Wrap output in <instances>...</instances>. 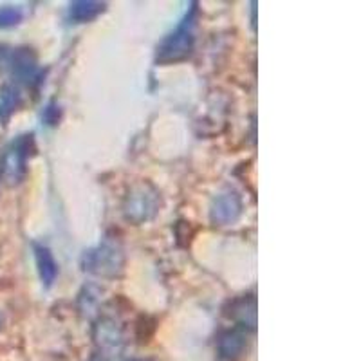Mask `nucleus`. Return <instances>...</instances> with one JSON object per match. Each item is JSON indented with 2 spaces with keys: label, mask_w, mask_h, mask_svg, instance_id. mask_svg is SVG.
Segmentation results:
<instances>
[{
  "label": "nucleus",
  "mask_w": 361,
  "mask_h": 361,
  "mask_svg": "<svg viewBox=\"0 0 361 361\" xmlns=\"http://www.w3.org/2000/svg\"><path fill=\"white\" fill-rule=\"evenodd\" d=\"M82 269L103 279H116L125 269V250L118 237H105L82 255Z\"/></svg>",
  "instance_id": "f257e3e1"
},
{
  "label": "nucleus",
  "mask_w": 361,
  "mask_h": 361,
  "mask_svg": "<svg viewBox=\"0 0 361 361\" xmlns=\"http://www.w3.org/2000/svg\"><path fill=\"white\" fill-rule=\"evenodd\" d=\"M123 217L134 226L152 221L161 209V193L152 183L140 180L128 188L123 199Z\"/></svg>",
  "instance_id": "f03ea898"
},
{
  "label": "nucleus",
  "mask_w": 361,
  "mask_h": 361,
  "mask_svg": "<svg viewBox=\"0 0 361 361\" xmlns=\"http://www.w3.org/2000/svg\"><path fill=\"white\" fill-rule=\"evenodd\" d=\"M195 15H197V8L193 4L185 20L180 22L176 31H172L157 47V62L176 63L180 62V60H186L192 54L193 44H195V37H193Z\"/></svg>",
  "instance_id": "7ed1b4c3"
},
{
  "label": "nucleus",
  "mask_w": 361,
  "mask_h": 361,
  "mask_svg": "<svg viewBox=\"0 0 361 361\" xmlns=\"http://www.w3.org/2000/svg\"><path fill=\"white\" fill-rule=\"evenodd\" d=\"M35 150L33 135H20L0 157V177L8 186H17L27 173V159Z\"/></svg>",
  "instance_id": "20e7f679"
},
{
  "label": "nucleus",
  "mask_w": 361,
  "mask_h": 361,
  "mask_svg": "<svg viewBox=\"0 0 361 361\" xmlns=\"http://www.w3.org/2000/svg\"><path fill=\"white\" fill-rule=\"evenodd\" d=\"M92 341L103 361L119 356L125 347L123 327L112 316H99L92 327Z\"/></svg>",
  "instance_id": "39448f33"
},
{
  "label": "nucleus",
  "mask_w": 361,
  "mask_h": 361,
  "mask_svg": "<svg viewBox=\"0 0 361 361\" xmlns=\"http://www.w3.org/2000/svg\"><path fill=\"white\" fill-rule=\"evenodd\" d=\"M9 71H11L13 78L18 80L24 85H33L35 82L40 80V71H38V60L33 49L29 47H18V49H9L8 63H6Z\"/></svg>",
  "instance_id": "423d86ee"
},
{
  "label": "nucleus",
  "mask_w": 361,
  "mask_h": 361,
  "mask_svg": "<svg viewBox=\"0 0 361 361\" xmlns=\"http://www.w3.org/2000/svg\"><path fill=\"white\" fill-rule=\"evenodd\" d=\"M243 214V199L233 190L219 193L209 206V219L215 226H228L238 221Z\"/></svg>",
  "instance_id": "0eeeda50"
},
{
  "label": "nucleus",
  "mask_w": 361,
  "mask_h": 361,
  "mask_svg": "<svg viewBox=\"0 0 361 361\" xmlns=\"http://www.w3.org/2000/svg\"><path fill=\"white\" fill-rule=\"evenodd\" d=\"M247 349L244 329H226L217 338L219 361H238Z\"/></svg>",
  "instance_id": "6e6552de"
},
{
  "label": "nucleus",
  "mask_w": 361,
  "mask_h": 361,
  "mask_svg": "<svg viewBox=\"0 0 361 361\" xmlns=\"http://www.w3.org/2000/svg\"><path fill=\"white\" fill-rule=\"evenodd\" d=\"M224 314L238 324V327L251 329L257 325V298L255 295H243L238 298L230 300L224 307Z\"/></svg>",
  "instance_id": "1a4fd4ad"
},
{
  "label": "nucleus",
  "mask_w": 361,
  "mask_h": 361,
  "mask_svg": "<svg viewBox=\"0 0 361 361\" xmlns=\"http://www.w3.org/2000/svg\"><path fill=\"white\" fill-rule=\"evenodd\" d=\"M35 259H37L38 275H40L42 283L45 288H51L58 276V264L53 253H51L49 247L35 244Z\"/></svg>",
  "instance_id": "9d476101"
},
{
  "label": "nucleus",
  "mask_w": 361,
  "mask_h": 361,
  "mask_svg": "<svg viewBox=\"0 0 361 361\" xmlns=\"http://www.w3.org/2000/svg\"><path fill=\"white\" fill-rule=\"evenodd\" d=\"M103 11H105V4L96 2V0H76L69 4V18L74 24H85V22L94 20Z\"/></svg>",
  "instance_id": "9b49d317"
},
{
  "label": "nucleus",
  "mask_w": 361,
  "mask_h": 361,
  "mask_svg": "<svg viewBox=\"0 0 361 361\" xmlns=\"http://www.w3.org/2000/svg\"><path fill=\"white\" fill-rule=\"evenodd\" d=\"M20 90L13 85H4L0 89V121L4 123L13 116V112L20 107Z\"/></svg>",
  "instance_id": "f8f14e48"
},
{
  "label": "nucleus",
  "mask_w": 361,
  "mask_h": 361,
  "mask_svg": "<svg viewBox=\"0 0 361 361\" xmlns=\"http://www.w3.org/2000/svg\"><path fill=\"white\" fill-rule=\"evenodd\" d=\"M99 296H102V289L96 288V286H85L80 293V298H78V307L83 314H90L92 311H96L99 304Z\"/></svg>",
  "instance_id": "ddd939ff"
},
{
  "label": "nucleus",
  "mask_w": 361,
  "mask_h": 361,
  "mask_svg": "<svg viewBox=\"0 0 361 361\" xmlns=\"http://www.w3.org/2000/svg\"><path fill=\"white\" fill-rule=\"evenodd\" d=\"M22 18V13L17 8H11V6H4L0 8V27H13L17 25Z\"/></svg>",
  "instance_id": "4468645a"
},
{
  "label": "nucleus",
  "mask_w": 361,
  "mask_h": 361,
  "mask_svg": "<svg viewBox=\"0 0 361 361\" xmlns=\"http://www.w3.org/2000/svg\"><path fill=\"white\" fill-rule=\"evenodd\" d=\"M42 118H44V121L47 125H56L60 121V107H58L56 103H49Z\"/></svg>",
  "instance_id": "2eb2a0df"
},
{
  "label": "nucleus",
  "mask_w": 361,
  "mask_h": 361,
  "mask_svg": "<svg viewBox=\"0 0 361 361\" xmlns=\"http://www.w3.org/2000/svg\"><path fill=\"white\" fill-rule=\"evenodd\" d=\"M90 361H103L102 357H94V360H90Z\"/></svg>",
  "instance_id": "dca6fc26"
},
{
  "label": "nucleus",
  "mask_w": 361,
  "mask_h": 361,
  "mask_svg": "<svg viewBox=\"0 0 361 361\" xmlns=\"http://www.w3.org/2000/svg\"><path fill=\"white\" fill-rule=\"evenodd\" d=\"M128 361H148V360H128Z\"/></svg>",
  "instance_id": "f3484780"
},
{
  "label": "nucleus",
  "mask_w": 361,
  "mask_h": 361,
  "mask_svg": "<svg viewBox=\"0 0 361 361\" xmlns=\"http://www.w3.org/2000/svg\"><path fill=\"white\" fill-rule=\"evenodd\" d=\"M0 325H2V324H0Z\"/></svg>",
  "instance_id": "a211bd4d"
}]
</instances>
